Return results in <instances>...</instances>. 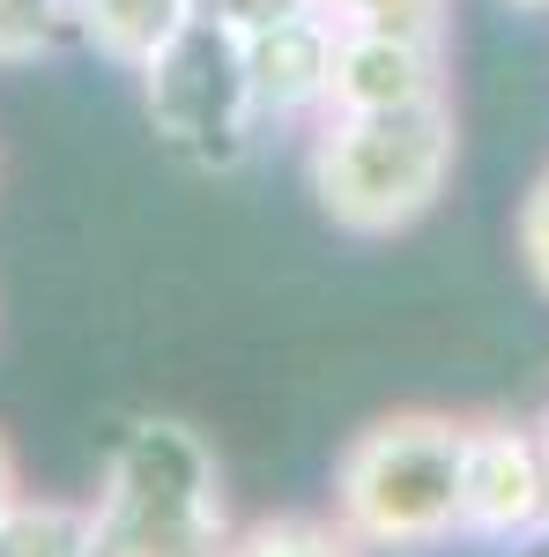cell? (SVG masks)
Segmentation results:
<instances>
[{
    "label": "cell",
    "mask_w": 549,
    "mask_h": 557,
    "mask_svg": "<svg viewBox=\"0 0 549 557\" xmlns=\"http://www.w3.org/2000/svg\"><path fill=\"white\" fill-rule=\"evenodd\" d=\"M461 164L453 97L401 104V112H320L304 178L341 238H401L446 201Z\"/></svg>",
    "instance_id": "cell-1"
},
{
    "label": "cell",
    "mask_w": 549,
    "mask_h": 557,
    "mask_svg": "<svg viewBox=\"0 0 549 557\" xmlns=\"http://www.w3.org/2000/svg\"><path fill=\"white\" fill-rule=\"evenodd\" d=\"M461 424L446 409H394L349 431L327 513L372 557H438L461 543Z\"/></svg>",
    "instance_id": "cell-2"
},
{
    "label": "cell",
    "mask_w": 549,
    "mask_h": 557,
    "mask_svg": "<svg viewBox=\"0 0 549 557\" xmlns=\"http://www.w3.org/2000/svg\"><path fill=\"white\" fill-rule=\"evenodd\" d=\"M97 557H194L223 550L230 506H223V461L194 424L178 417H134L97 475L89 498Z\"/></svg>",
    "instance_id": "cell-3"
},
{
    "label": "cell",
    "mask_w": 549,
    "mask_h": 557,
    "mask_svg": "<svg viewBox=\"0 0 549 557\" xmlns=\"http://www.w3.org/2000/svg\"><path fill=\"white\" fill-rule=\"evenodd\" d=\"M149 127L178 164L194 172H238L260 141L253 83H246V38L223 30L215 15H194L178 38L141 67Z\"/></svg>",
    "instance_id": "cell-4"
},
{
    "label": "cell",
    "mask_w": 549,
    "mask_h": 557,
    "mask_svg": "<svg viewBox=\"0 0 549 557\" xmlns=\"http://www.w3.org/2000/svg\"><path fill=\"white\" fill-rule=\"evenodd\" d=\"M549 535L542 483V424L520 417H467L461 424V543L512 550Z\"/></svg>",
    "instance_id": "cell-5"
},
{
    "label": "cell",
    "mask_w": 549,
    "mask_h": 557,
    "mask_svg": "<svg viewBox=\"0 0 549 557\" xmlns=\"http://www.w3.org/2000/svg\"><path fill=\"white\" fill-rule=\"evenodd\" d=\"M453 97L446 38H401V30H335V75L327 112H401Z\"/></svg>",
    "instance_id": "cell-6"
},
{
    "label": "cell",
    "mask_w": 549,
    "mask_h": 557,
    "mask_svg": "<svg viewBox=\"0 0 549 557\" xmlns=\"http://www.w3.org/2000/svg\"><path fill=\"white\" fill-rule=\"evenodd\" d=\"M327 75H335L327 15H290V23L246 30V83H253L260 127H312L327 112Z\"/></svg>",
    "instance_id": "cell-7"
},
{
    "label": "cell",
    "mask_w": 549,
    "mask_h": 557,
    "mask_svg": "<svg viewBox=\"0 0 549 557\" xmlns=\"http://www.w3.org/2000/svg\"><path fill=\"white\" fill-rule=\"evenodd\" d=\"M67 15H75V38H83L97 60L141 75V67L201 15V0H67Z\"/></svg>",
    "instance_id": "cell-8"
},
{
    "label": "cell",
    "mask_w": 549,
    "mask_h": 557,
    "mask_svg": "<svg viewBox=\"0 0 549 557\" xmlns=\"http://www.w3.org/2000/svg\"><path fill=\"white\" fill-rule=\"evenodd\" d=\"M0 557H97L89 498H45V491H23V498L0 513Z\"/></svg>",
    "instance_id": "cell-9"
},
{
    "label": "cell",
    "mask_w": 549,
    "mask_h": 557,
    "mask_svg": "<svg viewBox=\"0 0 549 557\" xmlns=\"http://www.w3.org/2000/svg\"><path fill=\"white\" fill-rule=\"evenodd\" d=\"M223 557H372L335 513H260L223 535Z\"/></svg>",
    "instance_id": "cell-10"
},
{
    "label": "cell",
    "mask_w": 549,
    "mask_h": 557,
    "mask_svg": "<svg viewBox=\"0 0 549 557\" xmlns=\"http://www.w3.org/2000/svg\"><path fill=\"white\" fill-rule=\"evenodd\" d=\"M75 38L67 0H0V67H30Z\"/></svg>",
    "instance_id": "cell-11"
},
{
    "label": "cell",
    "mask_w": 549,
    "mask_h": 557,
    "mask_svg": "<svg viewBox=\"0 0 549 557\" xmlns=\"http://www.w3.org/2000/svg\"><path fill=\"white\" fill-rule=\"evenodd\" d=\"M335 30H401V38H446L453 0H320Z\"/></svg>",
    "instance_id": "cell-12"
},
{
    "label": "cell",
    "mask_w": 549,
    "mask_h": 557,
    "mask_svg": "<svg viewBox=\"0 0 549 557\" xmlns=\"http://www.w3.org/2000/svg\"><path fill=\"white\" fill-rule=\"evenodd\" d=\"M512 253L527 268V283L549 298V172L520 194V215H512Z\"/></svg>",
    "instance_id": "cell-13"
},
{
    "label": "cell",
    "mask_w": 549,
    "mask_h": 557,
    "mask_svg": "<svg viewBox=\"0 0 549 557\" xmlns=\"http://www.w3.org/2000/svg\"><path fill=\"white\" fill-rule=\"evenodd\" d=\"M201 15H215L223 30H267V23H290V15H320V0H201Z\"/></svg>",
    "instance_id": "cell-14"
},
{
    "label": "cell",
    "mask_w": 549,
    "mask_h": 557,
    "mask_svg": "<svg viewBox=\"0 0 549 557\" xmlns=\"http://www.w3.org/2000/svg\"><path fill=\"white\" fill-rule=\"evenodd\" d=\"M23 491H30V483H23V461H15V446H8V431H0V513H8Z\"/></svg>",
    "instance_id": "cell-15"
},
{
    "label": "cell",
    "mask_w": 549,
    "mask_h": 557,
    "mask_svg": "<svg viewBox=\"0 0 549 557\" xmlns=\"http://www.w3.org/2000/svg\"><path fill=\"white\" fill-rule=\"evenodd\" d=\"M490 557H549V535H535V543H512V550H490Z\"/></svg>",
    "instance_id": "cell-16"
},
{
    "label": "cell",
    "mask_w": 549,
    "mask_h": 557,
    "mask_svg": "<svg viewBox=\"0 0 549 557\" xmlns=\"http://www.w3.org/2000/svg\"><path fill=\"white\" fill-rule=\"evenodd\" d=\"M512 15H549V0H506Z\"/></svg>",
    "instance_id": "cell-17"
},
{
    "label": "cell",
    "mask_w": 549,
    "mask_h": 557,
    "mask_svg": "<svg viewBox=\"0 0 549 557\" xmlns=\"http://www.w3.org/2000/svg\"><path fill=\"white\" fill-rule=\"evenodd\" d=\"M542 483H549V417H542Z\"/></svg>",
    "instance_id": "cell-18"
},
{
    "label": "cell",
    "mask_w": 549,
    "mask_h": 557,
    "mask_svg": "<svg viewBox=\"0 0 549 557\" xmlns=\"http://www.w3.org/2000/svg\"><path fill=\"white\" fill-rule=\"evenodd\" d=\"M194 557H223V550H194Z\"/></svg>",
    "instance_id": "cell-19"
}]
</instances>
